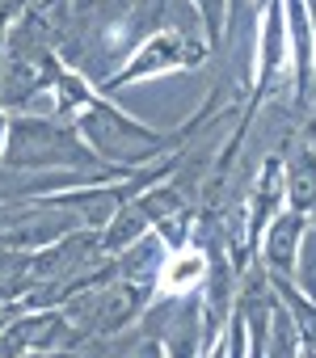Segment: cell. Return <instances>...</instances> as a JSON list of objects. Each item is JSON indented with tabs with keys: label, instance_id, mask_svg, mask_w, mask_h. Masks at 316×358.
I'll return each mask as SVG.
<instances>
[{
	"label": "cell",
	"instance_id": "6da1fadb",
	"mask_svg": "<svg viewBox=\"0 0 316 358\" xmlns=\"http://www.w3.org/2000/svg\"><path fill=\"white\" fill-rule=\"evenodd\" d=\"M0 160L13 169H101L106 160L85 143V135H76L68 122L59 118H34V114H17L5 127V148Z\"/></svg>",
	"mask_w": 316,
	"mask_h": 358
},
{
	"label": "cell",
	"instance_id": "7a4b0ae2",
	"mask_svg": "<svg viewBox=\"0 0 316 358\" xmlns=\"http://www.w3.org/2000/svg\"><path fill=\"white\" fill-rule=\"evenodd\" d=\"M211 55V47L194 34H182V30H156L148 43L135 47V55L110 76L101 80V93H118L127 85H139V80H161L169 72H190L199 68L203 59Z\"/></svg>",
	"mask_w": 316,
	"mask_h": 358
},
{
	"label": "cell",
	"instance_id": "3957f363",
	"mask_svg": "<svg viewBox=\"0 0 316 358\" xmlns=\"http://www.w3.org/2000/svg\"><path fill=\"white\" fill-rule=\"evenodd\" d=\"M303 228H308V211H278L266 232H261V253H266V266L274 270V278H295V262H299V249H303Z\"/></svg>",
	"mask_w": 316,
	"mask_h": 358
},
{
	"label": "cell",
	"instance_id": "277c9868",
	"mask_svg": "<svg viewBox=\"0 0 316 358\" xmlns=\"http://www.w3.org/2000/svg\"><path fill=\"white\" fill-rule=\"evenodd\" d=\"M282 203H287V160L282 156H266L257 182L249 190V245L245 249H253L261 241L266 224L282 211Z\"/></svg>",
	"mask_w": 316,
	"mask_h": 358
},
{
	"label": "cell",
	"instance_id": "5b68a950",
	"mask_svg": "<svg viewBox=\"0 0 316 358\" xmlns=\"http://www.w3.org/2000/svg\"><path fill=\"white\" fill-rule=\"evenodd\" d=\"M207 274H211V257L199 249V245H178L169 257H165V266H161V274H156V295H190V291H199L203 282H207Z\"/></svg>",
	"mask_w": 316,
	"mask_h": 358
},
{
	"label": "cell",
	"instance_id": "8992f818",
	"mask_svg": "<svg viewBox=\"0 0 316 358\" xmlns=\"http://www.w3.org/2000/svg\"><path fill=\"white\" fill-rule=\"evenodd\" d=\"M274 282H278V291L287 295V303H291V312H295L299 329H303V333H312V337H303V341H308V345H312V354H316V303L308 299V291L291 287V278H274Z\"/></svg>",
	"mask_w": 316,
	"mask_h": 358
},
{
	"label": "cell",
	"instance_id": "52a82bcc",
	"mask_svg": "<svg viewBox=\"0 0 316 358\" xmlns=\"http://www.w3.org/2000/svg\"><path fill=\"white\" fill-rule=\"evenodd\" d=\"M211 358H240V324H232V333L215 345V354Z\"/></svg>",
	"mask_w": 316,
	"mask_h": 358
},
{
	"label": "cell",
	"instance_id": "ba28073f",
	"mask_svg": "<svg viewBox=\"0 0 316 358\" xmlns=\"http://www.w3.org/2000/svg\"><path fill=\"white\" fill-rule=\"evenodd\" d=\"M303 148H308V152H312V156H316V118H312V122H308V143H303Z\"/></svg>",
	"mask_w": 316,
	"mask_h": 358
}]
</instances>
